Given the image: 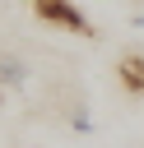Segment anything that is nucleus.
<instances>
[{
  "mask_svg": "<svg viewBox=\"0 0 144 148\" xmlns=\"http://www.w3.org/2000/svg\"><path fill=\"white\" fill-rule=\"evenodd\" d=\"M33 9H37V18H42V23H51V28H60V32L93 37V23L84 18V9H79L74 0H33Z\"/></svg>",
  "mask_w": 144,
  "mask_h": 148,
  "instance_id": "obj_1",
  "label": "nucleus"
},
{
  "mask_svg": "<svg viewBox=\"0 0 144 148\" xmlns=\"http://www.w3.org/2000/svg\"><path fill=\"white\" fill-rule=\"evenodd\" d=\"M116 74H121V83H125V92H144V56H139V51H130V56H121V65H116Z\"/></svg>",
  "mask_w": 144,
  "mask_h": 148,
  "instance_id": "obj_2",
  "label": "nucleus"
},
{
  "mask_svg": "<svg viewBox=\"0 0 144 148\" xmlns=\"http://www.w3.org/2000/svg\"><path fill=\"white\" fill-rule=\"evenodd\" d=\"M0 88H28V65L19 60V56H5L0 51Z\"/></svg>",
  "mask_w": 144,
  "mask_h": 148,
  "instance_id": "obj_3",
  "label": "nucleus"
},
{
  "mask_svg": "<svg viewBox=\"0 0 144 148\" xmlns=\"http://www.w3.org/2000/svg\"><path fill=\"white\" fill-rule=\"evenodd\" d=\"M65 120H70V130H74V134H93V130H98V125H93V116H88L84 106H74Z\"/></svg>",
  "mask_w": 144,
  "mask_h": 148,
  "instance_id": "obj_4",
  "label": "nucleus"
},
{
  "mask_svg": "<svg viewBox=\"0 0 144 148\" xmlns=\"http://www.w3.org/2000/svg\"><path fill=\"white\" fill-rule=\"evenodd\" d=\"M130 28H135V32H144V5H135V9H130Z\"/></svg>",
  "mask_w": 144,
  "mask_h": 148,
  "instance_id": "obj_5",
  "label": "nucleus"
}]
</instances>
